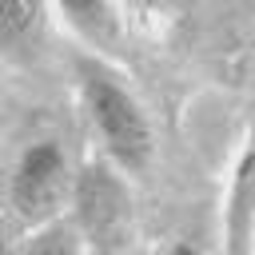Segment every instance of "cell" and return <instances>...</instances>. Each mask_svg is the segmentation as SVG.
Masks as SVG:
<instances>
[{
	"label": "cell",
	"mask_w": 255,
	"mask_h": 255,
	"mask_svg": "<svg viewBox=\"0 0 255 255\" xmlns=\"http://www.w3.org/2000/svg\"><path fill=\"white\" fill-rule=\"evenodd\" d=\"M84 104L104 139L108 159L128 175L147 171L151 155H155V135H151V124L139 112V104L104 72H84Z\"/></svg>",
	"instance_id": "cell-1"
},
{
	"label": "cell",
	"mask_w": 255,
	"mask_h": 255,
	"mask_svg": "<svg viewBox=\"0 0 255 255\" xmlns=\"http://www.w3.org/2000/svg\"><path fill=\"white\" fill-rule=\"evenodd\" d=\"M72 187H76V171L68 147L60 139H36L20 151L8 175V203L24 223L40 227L60 219L64 207H72Z\"/></svg>",
	"instance_id": "cell-2"
},
{
	"label": "cell",
	"mask_w": 255,
	"mask_h": 255,
	"mask_svg": "<svg viewBox=\"0 0 255 255\" xmlns=\"http://www.w3.org/2000/svg\"><path fill=\"white\" fill-rule=\"evenodd\" d=\"M88 247L131 243V191L116 163H88L76 171L72 215Z\"/></svg>",
	"instance_id": "cell-3"
},
{
	"label": "cell",
	"mask_w": 255,
	"mask_h": 255,
	"mask_svg": "<svg viewBox=\"0 0 255 255\" xmlns=\"http://www.w3.org/2000/svg\"><path fill=\"white\" fill-rule=\"evenodd\" d=\"M251 251H255V147L239 155L223 207V255H251Z\"/></svg>",
	"instance_id": "cell-4"
},
{
	"label": "cell",
	"mask_w": 255,
	"mask_h": 255,
	"mask_svg": "<svg viewBox=\"0 0 255 255\" xmlns=\"http://www.w3.org/2000/svg\"><path fill=\"white\" fill-rule=\"evenodd\" d=\"M64 20L96 48V52H120L124 44V20L116 0H56Z\"/></svg>",
	"instance_id": "cell-5"
},
{
	"label": "cell",
	"mask_w": 255,
	"mask_h": 255,
	"mask_svg": "<svg viewBox=\"0 0 255 255\" xmlns=\"http://www.w3.org/2000/svg\"><path fill=\"white\" fill-rule=\"evenodd\" d=\"M48 0H0V48H32L44 36Z\"/></svg>",
	"instance_id": "cell-6"
},
{
	"label": "cell",
	"mask_w": 255,
	"mask_h": 255,
	"mask_svg": "<svg viewBox=\"0 0 255 255\" xmlns=\"http://www.w3.org/2000/svg\"><path fill=\"white\" fill-rule=\"evenodd\" d=\"M16 255H88V243L72 219H52L40 223L24 243H16Z\"/></svg>",
	"instance_id": "cell-7"
},
{
	"label": "cell",
	"mask_w": 255,
	"mask_h": 255,
	"mask_svg": "<svg viewBox=\"0 0 255 255\" xmlns=\"http://www.w3.org/2000/svg\"><path fill=\"white\" fill-rule=\"evenodd\" d=\"M135 12H155V8H167V4H175V0H128Z\"/></svg>",
	"instance_id": "cell-8"
},
{
	"label": "cell",
	"mask_w": 255,
	"mask_h": 255,
	"mask_svg": "<svg viewBox=\"0 0 255 255\" xmlns=\"http://www.w3.org/2000/svg\"><path fill=\"white\" fill-rule=\"evenodd\" d=\"M88 255H135L131 243H120V247H88Z\"/></svg>",
	"instance_id": "cell-9"
},
{
	"label": "cell",
	"mask_w": 255,
	"mask_h": 255,
	"mask_svg": "<svg viewBox=\"0 0 255 255\" xmlns=\"http://www.w3.org/2000/svg\"><path fill=\"white\" fill-rule=\"evenodd\" d=\"M167 255H203V251H199L195 243H187V239H179V243H171V247H167Z\"/></svg>",
	"instance_id": "cell-10"
},
{
	"label": "cell",
	"mask_w": 255,
	"mask_h": 255,
	"mask_svg": "<svg viewBox=\"0 0 255 255\" xmlns=\"http://www.w3.org/2000/svg\"><path fill=\"white\" fill-rule=\"evenodd\" d=\"M0 255H16V243H12L8 227H4V219H0Z\"/></svg>",
	"instance_id": "cell-11"
}]
</instances>
